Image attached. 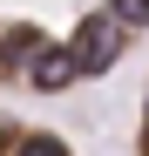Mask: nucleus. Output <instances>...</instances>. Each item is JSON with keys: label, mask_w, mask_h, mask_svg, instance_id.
<instances>
[{"label": "nucleus", "mask_w": 149, "mask_h": 156, "mask_svg": "<svg viewBox=\"0 0 149 156\" xmlns=\"http://www.w3.org/2000/svg\"><path fill=\"white\" fill-rule=\"evenodd\" d=\"M142 34L149 0H0V88H81L109 75Z\"/></svg>", "instance_id": "f257e3e1"}, {"label": "nucleus", "mask_w": 149, "mask_h": 156, "mask_svg": "<svg viewBox=\"0 0 149 156\" xmlns=\"http://www.w3.org/2000/svg\"><path fill=\"white\" fill-rule=\"evenodd\" d=\"M0 156H74V143L54 136V129H41V122H14V115H0Z\"/></svg>", "instance_id": "f03ea898"}, {"label": "nucleus", "mask_w": 149, "mask_h": 156, "mask_svg": "<svg viewBox=\"0 0 149 156\" xmlns=\"http://www.w3.org/2000/svg\"><path fill=\"white\" fill-rule=\"evenodd\" d=\"M136 156H149V88H142V115H136Z\"/></svg>", "instance_id": "7ed1b4c3"}]
</instances>
